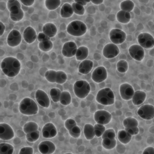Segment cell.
<instances>
[{"mask_svg":"<svg viewBox=\"0 0 154 154\" xmlns=\"http://www.w3.org/2000/svg\"><path fill=\"white\" fill-rule=\"evenodd\" d=\"M69 135L72 137L73 138H78L80 137L81 135V129L79 128V126H78L77 125L73 127L72 129H70V130L68 131Z\"/></svg>","mask_w":154,"mask_h":154,"instance_id":"obj_46","label":"cell"},{"mask_svg":"<svg viewBox=\"0 0 154 154\" xmlns=\"http://www.w3.org/2000/svg\"><path fill=\"white\" fill-rule=\"evenodd\" d=\"M84 135L87 140H91L95 137L94 126L90 123H87L84 126Z\"/></svg>","mask_w":154,"mask_h":154,"instance_id":"obj_27","label":"cell"},{"mask_svg":"<svg viewBox=\"0 0 154 154\" xmlns=\"http://www.w3.org/2000/svg\"><path fill=\"white\" fill-rule=\"evenodd\" d=\"M65 154H73V153H65Z\"/></svg>","mask_w":154,"mask_h":154,"instance_id":"obj_57","label":"cell"},{"mask_svg":"<svg viewBox=\"0 0 154 154\" xmlns=\"http://www.w3.org/2000/svg\"><path fill=\"white\" fill-rule=\"evenodd\" d=\"M1 68L5 75L8 77H15L20 72L21 64L18 59L13 57L4 58L1 64Z\"/></svg>","mask_w":154,"mask_h":154,"instance_id":"obj_1","label":"cell"},{"mask_svg":"<svg viewBox=\"0 0 154 154\" xmlns=\"http://www.w3.org/2000/svg\"><path fill=\"white\" fill-rule=\"evenodd\" d=\"M95 136L97 137H101L106 130V128L104 125L96 123L94 125Z\"/></svg>","mask_w":154,"mask_h":154,"instance_id":"obj_45","label":"cell"},{"mask_svg":"<svg viewBox=\"0 0 154 154\" xmlns=\"http://www.w3.org/2000/svg\"><path fill=\"white\" fill-rule=\"evenodd\" d=\"M116 19L121 23L126 24L130 22L131 19V14L129 12L120 10L116 14Z\"/></svg>","mask_w":154,"mask_h":154,"instance_id":"obj_25","label":"cell"},{"mask_svg":"<svg viewBox=\"0 0 154 154\" xmlns=\"http://www.w3.org/2000/svg\"><path fill=\"white\" fill-rule=\"evenodd\" d=\"M61 91L58 88H52L49 90V96L54 102L57 103L60 102Z\"/></svg>","mask_w":154,"mask_h":154,"instance_id":"obj_35","label":"cell"},{"mask_svg":"<svg viewBox=\"0 0 154 154\" xmlns=\"http://www.w3.org/2000/svg\"><path fill=\"white\" fill-rule=\"evenodd\" d=\"M67 79V74L63 70L57 71L56 83L57 84H63L66 82Z\"/></svg>","mask_w":154,"mask_h":154,"instance_id":"obj_42","label":"cell"},{"mask_svg":"<svg viewBox=\"0 0 154 154\" xmlns=\"http://www.w3.org/2000/svg\"><path fill=\"white\" fill-rule=\"evenodd\" d=\"M96 100L102 105H111L115 102L114 92L109 87L103 88L97 92L96 96Z\"/></svg>","mask_w":154,"mask_h":154,"instance_id":"obj_2","label":"cell"},{"mask_svg":"<svg viewBox=\"0 0 154 154\" xmlns=\"http://www.w3.org/2000/svg\"><path fill=\"white\" fill-rule=\"evenodd\" d=\"M14 137V132L10 125L5 123H0V139L10 140Z\"/></svg>","mask_w":154,"mask_h":154,"instance_id":"obj_16","label":"cell"},{"mask_svg":"<svg viewBox=\"0 0 154 154\" xmlns=\"http://www.w3.org/2000/svg\"><path fill=\"white\" fill-rule=\"evenodd\" d=\"M61 2L60 0H45V5L48 10L52 11L58 8L60 5Z\"/></svg>","mask_w":154,"mask_h":154,"instance_id":"obj_34","label":"cell"},{"mask_svg":"<svg viewBox=\"0 0 154 154\" xmlns=\"http://www.w3.org/2000/svg\"><path fill=\"white\" fill-rule=\"evenodd\" d=\"M93 67V62L90 60H85L80 63L78 66V72L82 75H87Z\"/></svg>","mask_w":154,"mask_h":154,"instance_id":"obj_21","label":"cell"},{"mask_svg":"<svg viewBox=\"0 0 154 154\" xmlns=\"http://www.w3.org/2000/svg\"><path fill=\"white\" fill-rule=\"evenodd\" d=\"M24 17V12L22 8H17L10 12V17L14 22L20 21Z\"/></svg>","mask_w":154,"mask_h":154,"instance_id":"obj_29","label":"cell"},{"mask_svg":"<svg viewBox=\"0 0 154 154\" xmlns=\"http://www.w3.org/2000/svg\"><path fill=\"white\" fill-rule=\"evenodd\" d=\"M66 30L67 33L72 36L80 37L86 33L87 26L83 22L75 20L68 24Z\"/></svg>","mask_w":154,"mask_h":154,"instance_id":"obj_4","label":"cell"},{"mask_svg":"<svg viewBox=\"0 0 154 154\" xmlns=\"http://www.w3.org/2000/svg\"><path fill=\"white\" fill-rule=\"evenodd\" d=\"M37 40L39 42H42L47 40H51V38H49L48 35H46L45 34H44L43 32H39L38 34L37 35Z\"/></svg>","mask_w":154,"mask_h":154,"instance_id":"obj_51","label":"cell"},{"mask_svg":"<svg viewBox=\"0 0 154 154\" xmlns=\"http://www.w3.org/2000/svg\"><path fill=\"white\" fill-rule=\"evenodd\" d=\"M25 42L28 44H31L35 42L37 38L35 30L32 26H27L23 31L22 34Z\"/></svg>","mask_w":154,"mask_h":154,"instance_id":"obj_20","label":"cell"},{"mask_svg":"<svg viewBox=\"0 0 154 154\" xmlns=\"http://www.w3.org/2000/svg\"><path fill=\"white\" fill-rule=\"evenodd\" d=\"M89 54V50L87 46H81L77 49L75 57L78 61H84L86 60Z\"/></svg>","mask_w":154,"mask_h":154,"instance_id":"obj_26","label":"cell"},{"mask_svg":"<svg viewBox=\"0 0 154 154\" xmlns=\"http://www.w3.org/2000/svg\"><path fill=\"white\" fill-rule=\"evenodd\" d=\"M73 89L76 96L80 99H84L90 93L91 87L85 80L79 79L74 83Z\"/></svg>","mask_w":154,"mask_h":154,"instance_id":"obj_5","label":"cell"},{"mask_svg":"<svg viewBox=\"0 0 154 154\" xmlns=\"http://www.w3.org/2000/svg\"><path fill=\"white\" fill-rule=\"evenodd\" d=\"M117 141L115 138H104L102 140V145L106 150L113 149L116 146Z\"/></svg>","mask_w":154,"mask_h":154,"instance_id":"obj_33","label":"cell"},{"mask_svg":"<svg viewBox=\"0 0 154 154\" xmlns=\"http://www.w3.org/2000/svg\"><path fill=\"white\" fill-rule=\"evenodd\" d=\"M42 134L43 138H52L57 134V130L55 126L51 122L46 123L42 129Z\"/></svg>","mask_w":154,"mask_h":154,"instance_id":"obj_18","label":"cell"},{"mask_svg":"<svg viewBox=\"0 0 154 154\" xmlns=\"http://www.w3.org/2000/svg\"><path fill=\"white\" fill-rule=\"evenodd\" d=\"M0 26H1V32H0V35H2L4 32H5V25L2 22H0Z\"/></svg>","mask_w":154,"mask_h":154,"instance_id":"obj_55","label":"cell"},{"mask_svg":"<svg viewBox=\"0 0 154 154\" xmlns=\"http://www.w3.org/2000/svg\"><path fill=\"white\" fill-rule=\"evenodd\" d=\"M56 77H57V71L54 70H48L45 73V78L46 79L51 82L55 83L56 82Z\"/></svg>","mask_w":154,"mask_h":154,"instance_id":"obj_41","label":"cell"},{"mask_svg":"<svg viewBox=\"0 0 154 154\" xmlns=\"http://www.w3.org/2000/svg\"><path fill=\"white\" fill-rule=\"evenodd\" d=\"M137 114L144 120H151L154 118V106L145 104L141 106L137 110Z\"/></svg>","mask_w":154,"mask_h":154,"instance_id":"obj_9","label":"cell"},{"mask_svg":"<svg viewBox=\"0 0 154 154\" xmlns=\"http://www.w3.org/2000/svg\"><path fill=\"white\" fill-rule=\"evenodd\" d=\"M128 52L131 58L138 61H141L145 56L144 49L138 44H134L130 46Z\"/></svg>","mask_w":154,"mask_h":154,"instance_id":"obj_10","label":"cell"},{"mask_svg":"<svg viewBox=\"0 0 154 154\" xmlns=\"http://www.w3.org/2000/svg\"><path fill=\"white\" fill-rule=\"evenodd\" d=\"M102 139L104 138H116V132L112 128H109L105 130L103 134L101 137Z\"/></svg>","mask_w":154,"mask_h":154,"instance_id":"obj_47","label":"cell"},{"mask_svg":"<svg viewBox=\"0 0 154 154\" xmlns=\"http://www.w3.org/2000/svg\"><path fill=\"white\" fill-rule=\"evenodd\" d=\"M123 125L125 128L130 127H136L138 126V122L136 119L129 117L124 119L123 122Z\"/></svg>","mask_w":154,"mask_h":154,"instance_id":"obj_39","label":"cell"},{"mask_svg":"<svg viewBox=\"0 0 154 154\" xmlns=\"http://www.w3.org/2000/svg\"><path fill=\"white\" fill-rule=\"evenodd\" d=\"M91 2L94 5H100L103 2V0H91Z\"/></svg>","mask_w":154,"mask_h":154,"instance_id":"obj_56","label":"cell"},{"mask_svg":"<svg viewBox=\"0 0 154 154\" xmlns=\"http://www.w3.org/2000/svg\"><path fill=\"white\" fill-rule=\"evenodd\" d=\"M109 38L111 42L117 45L124 43L126 38V34L119 28H113L109 33Z\"/></svg>","mask_w":154,"mask_h":154,"instance_id":"obj_7","label":"cell"},{"mask_svg":"<svg viewBox=\"0 0 154 154\" xmlns=\"http://www.w3.org/2000/svg\"><path fill=\"white\" fill-rule=\"evenodd\" d=\"M14 147L12 145L6 143L0 144V154H13Z\"/></svg>","mask_w":154,"mask_h":154,"instance_id":"obj_36","label":"cell"},{"mask_svg":"<svg viewBox=\"0 0 154 154\" xmlns=\"http://www.w3.org/2000/svg\"><path fill=\"white\" fill-rule=\"evenodd\" d=\"M35 154H39V153H35Z\"/></svg>","mask_w":154,"mask_h":154,"instance_id":"obj_58","label":"cell"},{"mask_svg":"<svg viewBox=\"0 0 154 154\" xmlns=\"http://www.w3.org/2000/svg\"><path fill=\"white\" fill-rule=\"evenodd\" d=\"M38 125L34 122H26L23 126V131L26 134L38 130Z\"/></svg>","mask_w":154,"mask_h":154,"instance_id":"obj_32","label":"cell"},{"mask_svg":"<svg viewBox=\"0 0 154 154\" xmlns=\"http://www.w3.org/2000/svg\"><path fill=\"white\" fill-rule=\"evenodd\" d=\"M78 48L77 45L74 42L69 41L63 45L61 53L64 57L66 58H71L75 56Z\"/></svg>","mask_w":154,"mask_h":154,"instance_id":"obj_15","label":"cell"},{"mask_svg":"<svg viewBox=\"0 0 154 154\" xmlns=\"http://www.w3.org/2000/svg\"><path fill=\"white\" fill-rule=\"evenodd\" d=\"M73 10V12L75 14L79 15V16H82L85 13V8L84 6L77 4L75 2H72V4H71Z\"/></svg>","mask_w":154,"mask_h":154,"instance_id":"obj_43","label":"cell"},{"mask_svg":"<svg viewBox=\"0 0 154 154\" xmlns=\"http://www.w3.org/2000/svg\"><path fill=\"white\" fill-rule=\"evenodd\" d=\"M72 6L69 3H64L60 9V16L63 18H69L73 14Z\"/></svg>","mask_w":154,"mask_h":154,"instance_id":"obj_24","label":"cell"},{"mask_svg":"<svg viewBox=\"0 0 154 154\" xmlns=\"http://www.w3.org/2000/svg\"><path fill=\"white\" fill-rule=\"evenodd\" d=\"M107 71L104 66L97 67L91 73L92 80L96 83H100L107 78Z\"/></svg>","mask_w":154,"mask_h":154,"instance_id":"obj_13","label":"cell"},{"mask_svg":"<svg viewBox=\"0 0 154 154\" xmlns=\"http://www.w3.org/2000/svg\"><path fill=\"white\" fill-rule=\"evenodd\" d=\"M21 4L26 7H30L34 4L35 1L34 0H20L19 1Z\"/></svg>","mask_w":154,"mask_h":154,"instance_id":"obj_52","label":"cell"},{"mask_svg":"<svg viewBox=\"0 0 154 154\" xmlns=\"http://www.w3.org/2000/svg\"><path fill=\"white\" fill-rule=\"evenodd\" d=\"M40 137V132L38 130L26 134V139L28 141L34 143Z\"/></svg>","mask_w":154,"mask_h":154,"instance_id":"obj_44","label":"cell"},{"mask_svg":"<svg viewBox=\"0 0 154 154\" xmlns=\"http://www.w3.org/2000/svg\"><path fill=\"white\" fill-rule=\"evenodd\" d=\"M38 48L43 52H49L53 48V43L51 40H47L39 42L38 45Z\"/></svg>","mask_w":154,"mask_h":154,"instance_id":"obj_40","label":"cell"},{"mask_svg":"<svg viewBox=\"0 0 154 154\" xmlns=\"http://www.w3.org/2000/svg\"><path fill=\"white\" fill-rule=\"evenodd\" d=\"M76 125L77 124H76V121L74 119H70V118L67 119L64 122V126H65L66 129L68 131L70 130V129H72L73 127L76 126Z\"/></svg>","mask_w":154,"mask_h":154,"instance_id":"obj_48","label":"cell"},{"mask_svg":"<svg viewBox=\"0 0 154 154\" xmlns=\"http://www.w3.org/2000/svg\"><path fill=\"white\" fill-rule=\"evenodd\" d=\"M72 102V97L70 93L68 91H63L61 92L60 102L64 106H67L70 104Z\"/></svg>","mask_w":154,"mask_h":154,"instance_id":"obj_31","label":"cell"},{"mask_svg":"<svg viewBox=\"0 0 154 154\" xmlns=\"http://www.w3.org/2000/svg\"><path fill=\"white\" fill-rule=\"evenodd\" d=\"M22 36L20 32L17 29H12L7 37V45L11 48H15L21 43Z\"/></svg>","mask_w":154,"mask_h":154,"instance_id":"obj_11","label":"cell"},{"mask_svg":"<svg viewBox=\"0 0 154 154\" xmlns=\"http://www.w3.org/2000/svg\"><path fill=\"white\" fill-rule=\"evenodd\" d=\"M94 119L96 123L105 125L111 122L112 116L108 111L106 110L99 109L94 112Z\"/></svg>","mask_w":154,"mask_h":154,"instance_id":"obj_8","label":"cell"},{"mask_svg":"<svg viewBox=\"0 0 154 154\" xmlns=\"http://www.w3.org/2000/svg\"><path fill=\"white\" fill-rule=\"evenodd\" d=\"M142 154H154V147L149 146L146 147L143 152Z\"/></svg>","mask_w":154,"mask_h":154,"instance_id":"obj_53","label":"cell"},{"mask_svg":"<svg viewBox=\"0 0 154 154\" xmlns=\"http://www.w3.org/2000/svg\"><path fill=\"white\" fill-rule=\"evenodd\" d=\"M42 32L48 35L49 38H54L57 33V28L56 25L52 22L46 23L43 28Z\"/></svg>","mask_w":154,"mask_h":154,"instance_id":"obj_22","label":"cell"},{"mask_svg":"<svg viewBox=\"0 0 154 154\" xmlns=\"http://www.w3.org/2000/svg\"><path fill=\"white\" fill-rule=\"evenodd\" d=\"M120 53V50L119 47L112 43L106 44L103 48L102 54L104 57L107 59H111L117 57Z\"/></svg>","mask_w":154,"mask_h":154,"instance_id":"obj_12","label":"cell"},{"mask_svg":"<svg viewBox=\"0 0 154 154\" xmlns=\"http://www.w3.org/2000/svg\"><path fill=\"white\" fill-rule=\"evenodd\" d=\"M119 93L121 97L125 100L132 99L135 93L134 88L129 83H123L119 87Z\"/></svg>","mask_w":154,"mask_h":154,"instance_id":"obj_14","label":"cell"},{"mask_svg":"<svg viewBox=\"0 0 154 154\" xmlns=\"http://www.w3.org/2000/svg\"><path fill=\"white\" fill-rule=\"evenodd\" d=\"M34 150L31 147L25 146L20 149L19 154H33Z\"/></svg>","mask_w":154,"mask_h":154,"instance_id":"obj_49","label":"cell"},{"mask_svg":"<svg viewBox=\"0 0 154 154\" xmlns=\"http://www.w3.org/2000/svg\"><path fill=\"white\" fill-rule=\"evenodd\" d=\"M135 7L134 2L131 0L123 1L120 4V8L121 10L125 11L127 12H131Z\"/></svg>","mask_w":154,"mask_h":154,"instance_id":"obj_30","label":"cell"},{"mask_svg":"<svg viewBox=\"0 0 154 154\" xmlns=\"http://www.w3.org/2000/svg\"><path fill=\"white\" fill-rule=\"evenodd\" d=\"M38 149L42 154H52L55 151L56 146L53 142L45 140L40 143Z\"/></svg>","mask_w":154,"mask_h":154,"instance_id":"obj_19","label":"cell"},{"mask_svg":"<svg viewBox=\"0 0 154 154\" xmlns=\"http://www.w3.org/2000/svg\"><path fill=\"white\" fill-rule=\"evenodd\" d=\"M74 2L77 3V4H79L81 5H82L84 7L85 5H86L87 4V1L85 0H74Z\"/></svg>","mask_w":154,"mask_h":154,"instance_id":"obj_54","label":"cell"},{"mask_svg":"<svg viewBox=\"0 0 154 154\" xmlns=\"http://www.w3.org/2000/svg\"><path fill=\"white\" fill-rule=\"evenodd\" d=\"M8 10L11 12L17 8H22L21 3L18 0H8L7 2Z\"/></svg>","mask_w":154,"mask_h":154,"instance_id":"obj_38","label":"cell"},{"mask_svg":"<svg viewBox=\"0 0 154 154\" xmlns=\"http://www.w3.org/2000/svg\"><path fill=\"white\" fill-rule=\"evenodd\" d=\"M125 130L127 131L129 134L132 135H136L139 132V128L138 126L136 127H130V128H126Z\"/></svg>","mask_w":154,"mask_h":154,"instance_id":"obj_50","label":"cell"},{"mask_svg":"<svg viewBox=\"0 0 154 154\" xmlns=\"http://www.w3.org/2000/svg\"><path fill=\"white\" fill-rule=\"evenodd\" d=\"M117 138L119 141L123 144H128L132 138V135L129 134L127 131L124 130H120L117 134Z\"/></svg>","mask_w":154,"mask_h":154,"instance_id":"obj_28","label":"cell"},{"mask_svg":"<svg viewBox=\"0 0 154 154\" xmlns=\"http://www.w3.org/2000/svg\"><path fill=\"white\" fill-rule=\"evenodd\" d=\"M146 99V93L142 90H137L135 91L132 98L134 105L138 106L142 104Z\"/></svg>","mask_w":154,"mask_h":154,"instance_id":"obj_23","label":"cell"},{"mask_svg":"<svg viewBox=\"0 0 154 154\" xmlns=\"http://www.w3.org/2000/svg\"><path fill=\"white\" fill-rule=\"evenodd\" d=\"M128 63L125 60H120L116 64L117 70L120 73H125L128 71Z\"/></svg>","mask_w":154,"mask_h":154,"instance_id":"obj_37","label":"cell"},{"mask_svg":"<svg viewBox=\"0 0 154 154\" xmlns=\"http://www.w3.org/2000/svg\"><path fill=\"white\" fill-rule=\"evenodd\" d=\"M35 98L37 103L43 108H48L50 105V99L47 93L41 89H38L35 93Z\"/></svg>","mask_w":154,"mask_h":154,"instance_id":"obj_17","label":"cell"},{"mask_svg":"<svg viewBox=\"0 0 154 154\" xmlns=\"http://www.w3.org/2000/svg\"><path fill=\"white\" fill-rule=\"evenodd\" d=\"M138 45L143 49H152L154 47V38L149 32H141L137 37Z\"/></svg>","mask_w":154,"mask_h":154,"instance_id":"obj_6","label":"cell"},{"mask_svg":"<svg viewBox=\"0 0 154 154\" xmlns=\"http://www.w3.org/2000/svg\"><path fill=\"white\" fill-rule=\"evenodd\" d=\"M38 108L33 99L29 97L23 98L19 103V111L26 116H33L37 114Z\"/></svg>","mask_w":154,"mask_h":154,"instance_id":"obj_3","label":"cell"}]
</instances>
